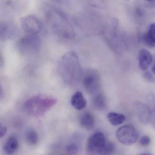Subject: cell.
Returning a JSON list of instances; mask_svg holds the SVG:
<instances>
[{
    "mask_svg": "<svg viewBox=\"0 0 155 155\" xmlns=\"http://www.w3.org/2000/svg\"><path fill=\"white\" fill-rule=\"evenodd\" d=\"M136 112L140 121L144 124H149L152 122V112L151 109L141 103L137 104Z\"/></svg>",
    "mask_w": 155,
    "mask_h": 155,
    "instance_id": "30bf717a",
    "label": "cell"
},
{
    "mask_svg": "<svg viewBox=\"0 0 155 155\" xmlns=\"http://www.w3.org/2000/svg\"><path fill=\"white\" fill-rule=\"evenodd\" d=\"M26 140L27 143L30 145L34 146L38 143V135L34 130H30L26 135Z\"/></svg>",
    "mask_w": 155,
    "mask_h": 155,
    "instance_id": "ac0fdd59",
    "label": "cell"
},
{
    "mask_svg": "<svg viewBox=\"0 0 155 155\" xmlns=\"http://www.w3.org/2000/svg\"><path fill=\"white\" fill-rule=\"evenodd\" d=\"M18 33L16 25L11 21H4L0 24V36L2 39L8 40L15 38Z\"/></svg>",
    "mask_w": 155,
    "mask_h": 155,
    "instance_id": "9c48e42d",
    "label": "cell"
},
{
    "mask_svg": "<svg viewBox=\"0 0 155 155\" xmlns=\"http://www.w3.org/2000/svg\"><path fill=\"white\" fill-rule=\"evenodd\" d=\"M7 128L6 126L1 123V126H0V137H2L5 136L7 133Z\"/></svg>",
    "mask_w": 155,
    "mask_h": 155,
    "instance_id": "44dd1931",
    "label": "cell"
},
{
    "mask_svg": "<svg viewBox=\"0 0 155 155\" xmlns=\"http://www.w3.org/2000/svg\"><path fill=\"white\" fill-rule=\"evenodd\" d=\"M118 140L126 146L133 145L137 141L138 137L137 132L133 125H124L118 129L116 132Z\"/></svg>",
    "mask_w": 155,
    "mask_h": 155,
    "instance_id": "52a82bcc",
    "label": "cell"
},
{
    "mask_svg": "<svg viewBox=\"0 0 155 155\" xmlns=\"http://www.w3.org/2000/svg\"><path fill=\"white\" fill-rule=\"evenodd\" d=\"M150 142V138L147 136H143L140 140V143L143 146H148Z\"/></svg>",
    "mask_w": 155,
    "mask_h": 155,
    "instance_id": "ffe728a7",
    "label": "cell"
},
{
    "mask_svg": "<svg viewBox=\"0 0 155 155\" xmlns=\"http://www.w3.org/2000/svg\"><path fill=\"white\" fill-rule=\"evenodd\" d=\"M151 155V154H150V153H145L140 154V155Z\"/></svg>",
    "mask_w": 155,
    "mask_h": 155,
    "instance_id": "603a6c76",
    "label": "cell"
},
{
    "mask_svg": "<svg viewBox=\"0 0 155 155\" xmlns=\"http://www.w3.org/2000/svg\"><path fill=\"white\" fill-rule=\"evenodd\" d=\"M66 150L68 154L73 155L76 154L78 151V147L75 143H70L67 145Z\"/></svg>",
    "mask_w": 155,
    "mask_h": 155,
    "instance_id": "d6986e66",
    "label": "cell"
},
{
    "mask_svg": "<svg viewBox=\"0 0 155 155\" xmlns=\"http://www.w3.org/2000/svg\"><path fill=\"white\" fill-rule=\"evenodd\" d=\"M153 60L152 54L146 49H142L139 54V66L141 70H147Z\"/></svg>",
    "mask_w": 155,
    "mask_h": 155,
    "instance_id": "8fae6325",
    "label": "cell"
},
{
    "mask_svg": "<svg viewBox=\"0 0 155 155\" xmlns=\"http://www.w3.org/2000/svg\"><path fill=\"white\" fill-rule=\"evenodd\" d=\"M87 148L91 154L110 155L114 152L115 146L113 143L106 139L102 132H97L88 139Z\"/></svg>",
    "mask_w": 155,
    "mask_h": 155,
    "instance_id": "277c9868",
    "label": "cell"
},
{
    "mask_svg": "<svg viewBox=\"0 0 155 155\" xmlns=\"http://www.w3.org/2000/svg\"><path fill=\"white\" fill-rule=\"evenodd\" d=\"M94 107L99 110H103L107 107V100L102 93L96 94L93 101Z\"/></svg>",
    "mask_w": 155,
    "mask_h": 155,
    "instance_id": "e0dca14e",
    "label": "cell"
},
{
    "mask_svg": "<svg viewBox=\"0 0 155 155\" xmlns=\"http://www.w3.org/2000/svg\"><path fill=\"white\" fill-rule=\"evenodd\" d=\"M94 122V117L89 112L84 113L81 119L80 123L81 126L84 128L88 130L91 129L93 127Z\"/></svg>",
    "mask_w": 155,
    "mask_h": 155,
    "instance_id": "2e32d148",
    "label": "cell"
},
{
    "mask_svg": "<svg viewBox=\"0 0 155 155\" xmlns=\"http://www.w3.org/2000/svg\"><path fill=\"white\" fill-rule=\"evenodd\" d=\"M58 71L64 83L68 86H76L82 81L84 72L75 51H68L61 58Z\"/></svg>",
    "mask_w": 155,
    "mask_h": 155,
    "instance_id": "6da1fadb",
    "label": "cell"
},
{
    "mask_svg": "<svg viewBox=\"0 0 155 155\" xmlns=\"http://www.w3.org/2000/svg\"><path fill=\"white\" fill-rule=\"evenodd\" d=\"M71 103L72 107L78 110H81L86 107L87 101L82 92L77 91L71 97Z\"/></svg>",
    "mask_w": 155,
    "mask_h": 155,
    "instance_id": "4fadbf2b",
    "label": "cell"
},
{
    "mask_svg": "<svg viewBox=\"0 0 155 155\" xmlns=\"http://www.w3.org/2000/svg\"><path fill=\"white\" fill-rule=\"evenodd\" d=\"M108 120L111 125L118 126L122 124L126 120V117L121 113L110 112L107 116Z\"/></svg>",
    "mask_w": 155,
    "mask_h": 155,
    "instance_id": "9a60e30c",
    "label": "cell"
},
{
    "mask_svg": "<svg viewBox=\"0 0 155 155\" xmlns=\"http://www.w3.org/2000/svg\"><path fill=\"white\" fill-rule=\"evenodd\" d=\"M57 99L51 96L38 95L27 100L23 105L24 111L35 117L45 115L57 103Z\"/></svg>",
    "mask_w": 155,
    "mask_h": 155,
    "instance_id": "3957f363",
    "label": "cell"
},
{
    "mask_svg": "<svg viewBox=\"0 0 155 155\" xmlns=\"http://www.w3.org/2000/svg\"><path fill=\"white\" fill-rule=\"evenodd\" d=\"M21 28L29 34L38 35L42 29L41 21L34 15H28L21 20Z\"/></svg>",
    "mask_w": 155,
    "mask_h": 155,
    "instance_id": "ba28073f",
    "label": "cell"
},
{
    "mask_svg": "<svg viewBox=\"0 0 155 155\" xmlns=\"http://www.w3.org/2000/svg\"><path fill=\"white\" fill-rule=\"evenodd\" d=\"M48 23L58 36L65 39H72L75 37L74 28L65 14L58 9L50 10L47 14Z\"/></svg>",
    "mask_w": 155,
    "mask_h": 155,
    "instance_id": "7a4b0ae2",
    "label": "cell"
},
{
    "mask_svg": "<svg viewBox=\"0 0 155 155\" xmlns=\"http://www.w3.org/2000/svg\"><path fill=\"white\" fill-rule=\"evenodd\" d=\"M151 70H152V72H153V73L155 75V63H154V65L152 66Z\"/></svg>",
    "mask_w": 155,
    "mask_h": 155,
    "instance_id": "7402d4cb",
    "label": "cell"
},
{
    "mask_svg": "<svg viewBox=\"0 0 155 155\" xmlns=\"http://www.w3.org/2000/svg\"><path fill=\"white\" fill-rule=\"evenodd\" d=\"M18 145V138L15 136H11L5 142L3 149L6 154L11 155L17 150Z\"/></svg>",
    "mask_w": 155,
    "mask_h": 155,
    "instance_id": "5bb4252c",
    "label": "cell"
},
{
    "mask_svg": "<svg viewBox=\"0 0 155 155\" xmlns=\"http://www.w3.org/2000/svg\"><path fill=\"white\" fill-rule=\"evenodd\" d=\"M143 43L150 48L155 47V23L149 26L147 31L142 36Z\"/></svg>",
    "mask_w": 155,
    "mask_h": 155,
    "instance_id": "7c38bea8",
    "label": "cell"
},
{
    "mask_svg": "<svg viewBox=\"0 0 155 155\" xmlns=\"http://www.w3.org/2000/svg\"><path fill=\"white\" fill-rule=\"evenodd\" d=\"M41 42L38 35L27 34L19 39L17 48L20 53L29 56L37 54L40 49Z\"/></svg>",
    "mask_w": 155,
    "mask_h": 155,
    "instance_id": "5b68a950",
    "label": "cell"
},
{
    "mask_svg": "<svg viewBox=\"0 0 155 155\" xmlns=\"http://www.w3.org/2000/svg\"><path fill=\"white\" fill-rule=\"evenodd\" d=\"M82 84L85 90L90 94L97 93L101 86L99 74L93 69H87L83 73Z\"/></svg>",
    "mask_w": 155,
    "mask_h": 155,
    "instance_id": "8992f818",
    "label": "cell"
}]
</instances>
